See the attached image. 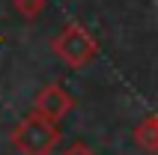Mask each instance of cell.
Returning a JSON list of instances; mask_svg holds the SVG:
<instances>
[{
    "label": "cell",
    "instance_id": "cell-1",
    "mask_svg": "<svg viewBox=\"0 0 158 155\" xmlns=\"http://www.w3.org/2000/svg\"><path fill=\"white\" fill-rule=\"evenodd\" d=\"M57 140H60V122L45 119L36 111L24 116L12 131V146L21 155H51Z\"/></svg>",
    "mask_w": 158,
    "mask_h": 155
},
{
    "label": "cell",
    "instance_id": "cell-2",
    "mask_svg": "<svg viewBox=\"0 0 158 155\" xmlns=\"http://www.w3.org/2000/svg\"><path fill=\"white\" fill-rule=\"evenodd\" d=\"M51 48L69 69H84V66H89L98 57V42L93 39V33L87 27H81L78 21L63 27L60 33L54 36Z\"/></svg>",
    "mask_w": 158,
    "mask_h": 155
},
{
    "label": "cell",
    "instance_id": "cell-7",
    "mask_svg": "<svg viewBox=\"0 0 158 155\" xmlns=\"http://www.w3.org/2000/svg\"><path fill=\"white\" fill-rule=\"evenodd\" d=\"M155 119H158V113H155Z\"/></svg>",
    "mask_w": 158,
    "mask_h": 155
},
{
    "label": "cell",
    "instance_id": "cell-5",
    "mask_svg": "<svg viewBox=\"0 0 158 155\" xmlns=\"http://www.w3.org/2000/svg\"><path fill=\"white\" fill-rule=\"evenodd\" d=\"M12 6H15L18 15H24L27 21H33V18H39L45 12L48 0H12Z\"/></svg>",
    "mask_w": 158,
    "mask_h": 155
},
{
    "label": "cell",
    "instance_id": "cell-6",
    "mask_svg": "<svg viewBox=\"0 0 158 155\" xmlns=\"http://www.w3.org/2000/svg\"><path fill=\"white\" fill-rule=\"evenodd\" d=\"M63 155H96V152H93L89 146H84V143H72V146L66 149Z\"/></svg>",
    "mask_w": 158,
    "mask_h": 155
},
{
    "label": "cell",
    "instance_id": "cell-3",
    "mask_svg": "<svg viewBox=\"0 0 158 155\" xmlns=\"http://www.w3.org/2000/svg\"><path fill=\"white\" fill-rule=\"evenodd\" d=\"M72 107H75V98L60 84H45L39 90V95H36V102H33V111L42 113L45 119H51V122H60L63 116H69Z\"/></svg>",
    "mask_w": 158,
    "mask_h": 155
},
{
    "label": "cell",
    "instance_id": "cell-4",
    "mask_svg": "<svg viewBox=\"0 0 158 155\" xmlns=\"http://www.w3.org/2000/svg\"><path fill=\"white\" fill-rule=\"evenodd\" d=\"M134 143H137L143 152H158V119H155V113H149L146 119L137 122V128H134Z\"/></svg>",
    "mask_w": 158,
    "mask_h": 155
}]
</instances>
